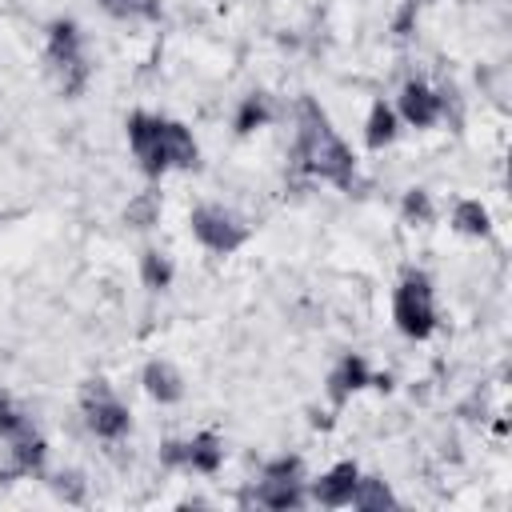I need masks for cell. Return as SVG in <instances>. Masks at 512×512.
I'll return each instance as SVG.
<instances>
[{
    "label": "cell",
    "mask_w": 512,
    "mask_h": 512,
    "mask_svg": "<svg viewBox=\"0 0 512 512\" xmlns=\"http://www.w3.org/2000/svg\"><path fill=\"white\" fill-rule=\"evenodd\" d=\"M140 280H144V288H156V292L168 288L172 284V256L160 248H148L140 256Z\"/></svg>",
    "instance_id": "cell-19"
},
{
    "label": "cell",
    "mask_w": 512,
    "mask_h": 512,
    "mask_svg": "<svg viewBox=\"0 0 512 512\" xmlns=\"http://www.w3.org/2000/svg\"><path fill=\"white\" fill-rule=\"evenodd\" d=\"M140 380H144V392L152 400H160V404H176L184 396V380H180V372L168 360H148Z\"/></svg>",
    "instance_id": "cell-11"
},
{
    "label": "cell",
    "mask_w": 512,
    "mask_h": 512,
    "mask_svg": "<svg viewBox=\"0 0 512 512\" xmlns=\"http://www.w3.org/2000/svg\"><path fill=\"white\" fill-rule=\"evenodd\" d=\"M392 320L408 340H428L436 332V300L432 280L424 272H408L392 292Z\"/></svg>",
    "instance_id": "cell-2"
},
{
    "label": "cell",
    "mask_w": 512,
    "mask_h": 512,
    "mask_svg": "<svg viewBox=\"0 0 512 512\" xmlns=\"http://www.w3.org/2000/svg\"><path fill=\"white\" fill-rule=\"evenodd\" d=\"M80 408H84V416H88V428H92L100 440H120V436L128 432V424H132L128 408H124L116 396H100V400L80 404Z\"/></svg>",
    "instance_id": "cell-7"
},
{
    "label": "cell",
    "mask_w": 512,
    "mask_h": 512,
    "mask_svg": "<svg viewBox=\"0 0 512 512\" xmlns=\"http://www.w3.org/2000/svg\"><path fill=\"white\" fill-rule=\"evenodd\" d=\"M72 60H84V52H80V28L72 20H52L48 24V64L52 68H64Z\"/></svg>",
    "instance_id": "cell-12"
},
{
    "label": "cell",
    "mask_w": 512,
    "mask_h": 512,
    "mask_svg": "<svg viewBox=\"0 0 512 512\" xmlns=\"http://www.w3.org/2000/svg\"><path fill=\"white\" fill-rule=\"evenodd\" d=\"M396 108H400V116H404L412 128H428V124L440 120V112H444V96L432 92V88L420 84V80H408V84L400 88Z\"/></svg>",
    "instance_id": "cell-5"
},
{
    "label": "cell",
    "mask_w": 512,
    "mask_h": 512,
    "mask_svg": "<svg viewBox=\"0 0 512 512\" xmlns=\"http://www.w3.org/2000/svg\"><path fill=\"white\" fill-rule=\"evenodd\" d=\"M160 128H164V120L152 116V112H132L128 116V144H132L144 176H152V180L168 172V160H164V148H160Z\"/></svg>",
    "instance_id": "cell-4"
},
{
    "label": "cell",
    "mask_w": 512,
    "mask_h": 512,
    "mask_svg": "<svg viewBox=\"0 0 512 512\" xmlns=\"http://www.w3.org/2000/svg\"><path fill=\"white\" fill-rule=\"evenodd\" d=\"M156 220H160V196L156 192H140V196L128 200V208H124L128 228H152Z\"/></svg>",
    "instance_id": "cell-20"
},
{
    "label": "cell",
    "mask_w": 512,
    "mask_h": 512,
    "mask_svg": "<svg viewBox=\"0 0 512 512\" xmlns=\"http://www.w3.org/2000/svg\"><path fill=\"white\" fill-rule=\"evenodd\" d=\"M388 504H396V496H392V488H388L380 476H360V480H356V492H352V508H364V512H380V508H388Z\"/></svg>",
    "instance_id": "cell-17"
},
{
    "label": "cell",
    "mask_w": 512,
    "mask_h": 512,
    "mask_svg": "<svg viewBox=\"0 0 512 512\" xmlns=\"http://www.w3.org/2000/svg\"><path fill=\"white\" fill-rule=\"evenodd\" d=\"M188 224H192V236H196L208 252H220V256L236 252V248L248 240V224H244L236 212L220 208V204H200V208H192Z\"/></svg>",
    "instance_id": "cell-3"
},
{
    "label": "cell",
    "mask_w": 512,
    "mask_h": 512,
    "mask_svg": "<svg viewBox=\"0 0 512 512\" xmlns=\"http://www.w3.org/2000/svg\"><path fill=\"white\" fill-rule=\"evenodd\" d=\"M300 456H276L264 464V476H276V480H300Z\"/></svg>",
    "instance_id": "cell-24"
},
{
    "label": "cell",
    "mask_w": 512,
    "mask_h": 512,
    "mask_svg": "<svg viewBox=\"0 0 512 512\" xmlns=\"http://www.w3.org/2000/svg\"><path fill=\"white\" fill-rule=\"evenodd\" d=\"M224 464V440L216 432H196L184 440V468L192 472H216Z\"/></svg>",
    "instance_id": "cell-13"
},
{
    "label": "cell",
    "mask_w": 512,
    "mask_h": 512,
    "mask_svg": "<svg viewBox=\"0 0 512 512\" xmlns=\"http://www.w3.org/2000/svg\"><path fill=\"white\" fill-rule=\"evenodd\" d=\"M8 440H12V472H16V476H36V472L44 468V456H48L44 436L24 420Z\"/></svg>",
    "instance_id": "cell-8"
},
{
    "label": "cell",
    "mask_w": 512,
    "mask_h": 512,
    "mask_svg": "<svg viewBox=\"0 0 512 512\" xmlns=\"http://www.w3.org/2000/svg\"><path fill=\"white\" fill-rule=\"evenodd\" d=\"M160 460H164L168 468H184V440H168V444L160 448Z\"/></svg>",
    "instance_id": "cell-26"
},
{
    "label": "cell",
    "mask_w": 512,
    "mask_h": 512,
    "mask_svg": "<svg viewBox=\"0 0 512 512\" xmlns=\"http://www.w3.org/2000/svg\"><path fill=\"white\" fill-rule=\"evenodd\" d=\"M256 504L276 508V512L300 508V504H304V484H300V480H276V476H264L260 488H256Z\"/></svg>",
    "instance_id": "cell-14"
},
{
    "label": "cell",
    "mask_w": 512,
    "mask_h": 512,
    "mask_svg": "<svg viewBox=\"0 0 512 512\" xmlns=\"http://www.w3.org/2000/svg\"><path fill=\"white\" fill-rule=\"evenodd\" d=\"M400 212H404L408 224H428V220H432V196H428L424 188H408Z\"/></svg>",
    "instance_id": "cell-22"
},
{
    "label": "cell",
    "mask_w": 512,
    "mask_h": 512,
    "mask_svg": "<svg viewBox=\"0 0 512 512\" xmlns=\"http://www.w3.org/2000/svg\"><path fill=\"white\" fill-rule=\"evenodd\" d=\"M100 8L116 20H156L160 0H100Z\"/></svg>",
    "instance_id": "cell-21"
},
{
    "label": "cell",
    "mask_w": 512,
    "mask_h": 512,
    "mask_svg": "<svg viewBox=\"0 0 512 512\" xmlns=\"http://www.w3.org/2000/svg\"><path fill=\"white\" fill-rule=\"evenodd\" d=\"M392 140H396V112H392L384 100H376L372 112H368V120H364V144H368L372 152H380V148H388Z\"/></svg>",
    "instance_id": "cell-15"
},
{
    "label": "cell",
    "mask_w": 512,
    "mask_h": 512,
    "mask_svg": "<svg viewBox=\"0 0 512 512\" xmlns=\"http://www.w3.org/2000/svg\"><path fill=\"white\" fill-rule=\"evenodd\" d=\"M160 148H164L168 168H196V160H200L196 136H192L184 124H176V120H164V128H160Z\"/></svg>",
    "instance_id": "cell-10"
},
{
    "label": "cell",
    "mask_w": 512,
    "mask_h": 512,
    "mask_svg": "<svg viewBox=\"0 0 512 512\" xmlns=\"http://www.w3.org/2000/svg\"><path fill=\"white\" fill-rule=\"evenodd\" d=\"M292 168L332 180L340 188H352V180H356L352 148L336 136V128L328 124L324 108L312 96L300 100V132H296V148H292Z\"/></svg>",
    "instance_id": "cell-1"
},
{
    "label": "cell",
    "mask_w": 512,
    "mask_h": 512,
    "mask_svg": "<svg viewBox=\"0 0 512 512\" xmlns=\"http://www.w3.org/2000/svg\"><path fill=\"white\" fill-rule=\"evenodd\" d=\"M356 480H360V468H356L352 460H344V464L328 468V472L312 484V496H316V504H324V508H344V504H352Z\"/></svg>",
    "instance_id": "cell-6"
},
{
    "label": "cell",
    "mask_w": 512,
    "mask_h": 512,
    "mask_svg": "<svg viewBox=\"0 0 512 512\" xmlns=\"http://www.w3.org/2000/svg\"><path fill=\"white\" fill-rule=\"evenodd\" d=\"M24 420H28V416H24V412L12 404V396H8V392H0V436H12V432L24 424Z\"/></svg>",
    "instance_id": "cell-25"
},
{
    "label": "cell",
    "mask_w": 512,
    "mask_h": 512,
    "mask_svg": "<svg viewBox=\"0 0 512 512\" xmlns=\"http://www.w3.org/2000/svg\"><path fill=\"white\" fill-rule=\"evenodd\" d=\"M368 380H372V372H368V360H364L360 352L340 356V364H336L332 376H328V396H332V404H344L352 392L368 388Z\"/></svg>",
    "instance_id": "cell-9"
},
{
    "label": "cell",
    "mask_w": 512,
    "mask_h": 512,
    "mask_svg": "<svg viewBox=\"0 0 512 512\" xmlns=\"http://www.w3.org/2000/svg\"><path fill=\"white\" fill-rule=\"evenodd\" d=\"M452 228H456L460 236H488V232H492V216H488V208H484L480 200H456V208H452Z\"/></svg>",
    "instance_id": "cell-16"
},
{
    "label": "cell",
    "mask_w": 512,
    "mask_h": 512,
    "mask_svg": "<svg viewBox=\"0 0 512 512\" xmlns=\"http://www.w3.org/2000/svg\"><path fill=\"white\" fill-rule=\"evenodd\" d=\"M52 492H56L60 500H68V504H80V500H84V492H88V484H84V476H80V472H60V476L52 480Z\"/></svg>",
    "instance_id": "cell-23"
},
{
    "label": "cell",
    "mask_w": 512,
    "mask_h": 512,
    "mask_svg": "<svg viewBox=\"0 0 512 512\" xmlns=\"http://www.w3.org/2000/svg\"><path fill=\"white\" fill-rule=\"evenodd\" d=\"M408 4H428V0H408Z\"/></svg>",
    "instance_id": "cell-27"
},
{
    "label": "cell",
    "mask_w": 512,
    "mask_h": 512,
    "mask_svg": "<svg viewBox=\"0 0 512 512\" xmlns=\"http://www.w3.org/2000/svg\"><path fill=\"white\" fill-rule=\"evenodd\" d=\"M268 120H272V104H268L264 92H252V96L240 100V108H236V132H240V136L264 128Z\"/></svg>",
    "instance_id": "cell-18"
}]
</instances>
